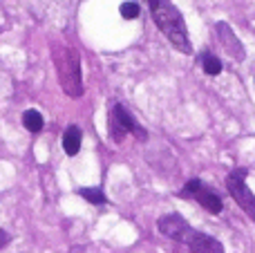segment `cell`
<instances>
[{
	"instance_id": "obj_4",
	"label": "cell",
	"mask_w": 255,
	"mask_h": 253,
	"mask_svg": "<svg viewBox=\"0 0 255 253\" xmlns=\"http://www.w3.org/2000/svg\"><path fill=\"white\" fill-rule=\"evenodd\" d=\"M179 197H193L204 211H208V213H213V215L222 213L220 195H217L215 191H211L208 186H204V182H199V179H190V182H186V186L179 191Z\"/></svg>"
},
{
	"instance_id": "obj_11",
	"label": "cell",
	"mask_w": 255,
	"mask_h": 253,
	"mask_svg": "<svg viewBox=\"0 0 255 253\" xmlns=\"http://www.w3.org/2000/svg\"><path fill=\"white\" fill-rule=\"evenodd\" d=\"M108 134H110V141H115V143H121L126 139V128L121 126V121L117 119V115L115 112H108Z\"/></svg>"
},
{
	"instance_id": "obj_12",
	"label": "cell",
	"mask_w": 255,
	"mask_h": 253,
	"mask_svg": "<svg viewBox=\"0 0 255 253\" xmlns=\"http://www.w3.org/2000/svg\"><path fill=\"white\" fill-rule=\"evenodd\" d=\"M199 63H202L204 72H206V74H211V76H217L222 72V61L215 56V54H211V52H204L202 56H199Z\"/></svg>"
},
{
	"instance_id": "obj_9",
	"label": "cell",
	"mask_w": 255,
	"mask_h": 253,
	"mask_svg": "<svg viewBox=\"0 0 255 253\" xmlns=\"http://www.w3.org/2000/svg\"><path fill=\"white\" fill-rule=\"evenodd\" d=\"M81 143H83V132H81V128L79 126H67L65 132H63V150H65V155H70V157L79 155Z\"/></svg>"
},
{
	"instance_id": "obj_3",
	"label": "cell",
	"mask_w": 255,
	"mask_h": 253,
	"mask_svg": "<svg viewBox=\"0 0 255 253\" xmlns=\"http://www.w3.org/2000/svg\"><path fill=\"white\" fill-rule=\"evenodd\" d=\"M226 188H229L231 197L240 204V209L255 222V195L247 184V170L244 168L231 170L229 177H226Z\"/></svg>"
},
{
	"instance_id": "obj_13",
	"label": "cell",
	"mask_w": 255,
	"mask_h": 253,
	"mask_svg": "<svg viewBox=\"0 0 255 253\" xmlns=\"http://www.w3.org/2000/svg\"><path fill=\"white\" fill-rule=\"evenodd\" d=\"M79 195L83 197L85 202H90V204L94 206H103L108 202L106 193L101 191V188H79Z\"/></svg>"
},
{
	"instance_id": "obj_7",
	"label": "cell",
	"mask_w": 255,
	"mask_h": 253,
	"mask_svg": "<svg viewBox=\"0 0 255 253\" xmlns=\"http://www.w3.org/2000/svg\"><path fill=\"white\" fill-rule=\"evenodd\" d=\"M186 247L190 249V253H224V247H222V242L217 238L199 231H195V236L190 238Z\"/></svg>"
},
{
	"instance_id": "obj_6",
	"label": "cell",
	"mask_w": 255,
	"mask_h": 253,
	"mask_svg": "<svg viewBox=\"0 0 255 253\" xmlns=\"http://www.w3.org/2000/svg\"><path fill=\"white\" fill-rule=\"evenodd\" d=\"M215 34H217V40H220L222 49L229 54L233 61H244L247 58V49L244 45L240 43V38L235 36V31L231 29L229 22H215Z\"/></svg>"
},
{
	"instance_id": "obj_5",
	"label": "cell",
	"mask_w": 255,
	"mask_h": 253,
	"mask_svg": "<svg viewBox=\"0 0 255 253\" xmlns=\"http://www.w3.org/2000/svg\"><path fill=\"white\" fill-rule=\"evenodd\" d=\"M157 229L161 236L170 238V240H177V242H184V245H188V240L195 236V229L190 227L179 213L161 215V218L157 220Z\"/></svg>"
},
{
	"instance_id": "obj_15",
	"label": "cell",
	"mask_w": 255,
	"mask_h": 253,
	"mask_svg": "<svg viewBox=\"0 0 255 253\" xmlns=\"http://www.w3.org/2000/svg\"><path fill=\"white\" fill-rule=\"evenodd\" d=\"M9 242H11V236H9L4 229H0V249H2V247H7Z\"/></svg>"
},
{
	"instance_id": "obj_2",
	"label": "cell",
	"mask_w": 255,
	"mask_h": 253,
	"mask_svg": "<svg viewBox=\"0 0 255 253\" xmlns=\"http://www.w3.org/2000/svg\"><path fill=\"white\" fill-rule=\"evenodd\" d=\"M54 63H56L58 83H61L63 92L72 99H79L83 94V76H81V58L76 49L58 47L54 52Z\"/></svg>"
},
{
	"instance_id": "obj_10",
	"label": "cell",
	"mask_w": 255,
	"mask_h": 253,
	"mask_svg": "<svg viewBox=\"0 0 255 253\" xmlns=\"http://www.w3.org/2000/svg\"><path fill=\"white\" fill-rule=\"evenodd\" d=\"M22 126H25V130H29V132H40L45 126L43 115H40L38 110H34V108H29V110L22 112Z\"/></svg>"
},
{
	"instance_id": "obj_14",
	"label": "cell",
	"mask_w": 255,
	"mask_h": 253,
	"mask_svg": "<svg viewBox=\"0 0 255 253\" xmlns=\"http://www.w3.org/2000/svg\"><path fill=\"white\" fill-rule=\"evenodd\" d=\"M119 11H121V16H124L126 20H132V18L139 16V4L132 2V0H128V2H124L119 7Z\"/></svg>"
},
{
	"instance_id": "obj_1",
	"label": "cell",
	"mask_w": 255,
	"mask_h": 253,
	"mask_svg": "<svg viewBox=\"0 0 255 253\" xmlns=\"http://www.w3.org/2000/svg\"><path fill=\"white\" fill-rule=\"evenodd\" d=\"M150 4L152 18L157 22V27L161 29V34L172 43V47H177L181 54H190L193 45L188 38V29H186L184 16L179 13V9L170 2V0H145Z\"/></svg>"
},
{
	"instance_id": "obj_8",
	"label": "cell",
	"mask_w": 255,
	"mask_h": 253,
	"mask_svg": "<svg viewBox=\"0 0 255 253\" xmlns=\"http://www.w3.org/2000/svg\"><path fill=\"white\" fill-rule=\"evenodd\" d=\"M110 110L115 112V115H117V119L121 121V126H124V128H126V132H132L136 139H139V141H145V139H148V132H145V130H143V126H141L139 121H136L134 117H132L130 112H128L124 106H121V103H115V106H112Z\"/></svg>"
}]
</instances>
